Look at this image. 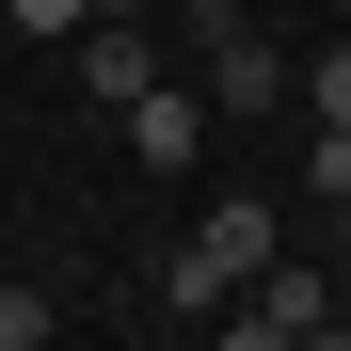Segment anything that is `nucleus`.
<instances>
[{
	"instance_id": "3",
	"label": "nucleus",
	"mask_w": 351,
	"mask_h": 351,
	"mask_svg": "<svg viewBox=\"0 0 351 351\" xmlns=\"http://www.w3.org/2000/svg\"><path fill=\"white\" fill-rule=\"evenodd\" d=\"M64 48H80V80H96V96H112V112H128V96H144V80H160V48H144V16H128V0H112V16H80V32H64Z\"/></svg>"
},
{
	"instance_id": "1",
	"label": "nucleus",
	"mask_w": 351,
	"mask_h": 351,
	"mask_svg": "<svg viewBox=\"0 0 351 351\" xmlns=\"http://www.w3.org/2000/svg\"><path fill=\"white\" fill-rule=\"evenodd\" d=\"M256 271H271V192H223L192 240L160 256V304L176 319H223V287H256Z\"/></svg>"
},
{
	"instance_id": "5",
	"label": "nucleus",
	"mask_w": 351,
	"mask_h": 351,
	"mask_svg": "<svg viewBox=\"0 0 351 351\" xmlns=\"http://www.w3.org/2000/svg\"><path fill=\"white\" fill-rule=\"evenodd\" d=\"M128 144H144L160 176H176V160L208 144V96H176V80H144V96H128Z\"/></svg>"
},
{
	"instance_id": "6",
	"label": "nucleus",
	"mask_w": 351,
	"mask_h": 351,
	"mask_svg": "<svg viewBox=\"0 0 351 351\" xmlns=\"http://www.w3.org/2000/svg\"><path fill=\"white\" fill-rule=\"evenodd\" d=\"M304 112H319V128H351V48H319V64H304Z\"/></svg>"
},
{
	"instance_id": "7",
	"label": "nucleus",
	"mask_w": 351,
	"mask_h": 351,
	"mask_svg": "<svg viewBox=\"0 0 351 351\" xmlns=\"http://www.w3.org/2000/svg\"><path fill=\"white\" fill-rule=\"evenodd\" d=\"M48 319H64V304H32V287H0V351H48Z\"/></svg>"
},
{
	"instance_id": "4",
	"label": "nucleus",
	"mask_w": 351,
	"mask_h": 351,
	"mask_svg": "<svg viewBox=\"0 0 351 351\" xmlns=\"http://www.w3.org/2000/svg\"><path fill=\"white\" fill-rule=\"evenodd\" d=\"M271 96H304V64H287V48H256V16L208 48V112H271Z\"/></svg>"
},
{
	"instance_id": "2",
	"label": "nucleus",
	"mask_w": 351,
	"mask_h": 351,
	"mask_svg": "<svg viewBox=\"0 0 351 351\" xmlns=\"http://www.w3.org/2000/svg\"><path fill=\"white\" fill-rule=\"evenodd\" d=\"M223 335H240V351H304V335H335V287L271 256V271H256V304H223Z\"/></svg>"
}]
</instances>
